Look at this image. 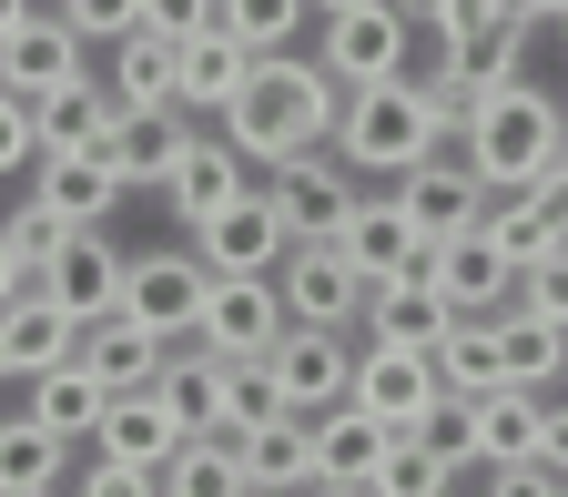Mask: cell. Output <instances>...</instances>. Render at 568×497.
Segmentation results:
<instances>
[{"instance_id": "1", "label": "cell", "mask_w": 568, "mask_h": 497, "mask_svg": "<svg viewBox=\"0 0 568 497\" xmlns=\"http://www.w3.org/2000/svg\"><path fill=\"white\" fill-rule=\"evenodd\" d=\"M335 112H345V82L315 51H254L244 92L213 112V132H224L234 153H254V163H284V153H305V142H335Z\"/></svg>"}, {"instance_id": "2", "label": "cell", "mask_w": 568, "mask_h": 497, "mask_svg": "<svg viewBox=\"0 0 568 497\" xmlns=\"http://www.w3.org/2000/svg\"><path fill=\"white\" fill-rule=\"evenodd\" d=\"M558 153H568V102H548L538 82H508L467 112V163L487 193H528Z\"/></svg>"}, {"instance_id": "3", "label": "cell", "mask_w": 568, "mask_h": 497, "mask_svg": "<svg viewBox=\"0 0 568 497\" xmlns=\"http://www.w3.org/2000/svg\"><path fill=\"white\" fill-rule=\"evenodd\" d=\"M335 153L396 183L406 163L437 153V112H426V92L406 82V71H396V82H355V92H345V112H335Z\"/></svg>"}, {"instance_id": "4", "label": "cell", "mask_w": 568, "mask_h": 497, "mask_svg": "<svg viewBox=\"0 0 568 497\" xmlns=\"http://www.w3.org/2000/svg\"><path fill=\"white\" fill-rule=\"evenodd\" d=\"M264 193H274V213H284L295 244H335L345 213H355V163L335 153V142H305V153L264 163Z\"/></svg>"}, {"instance_id": "5", "label": "cell", "mask_w": 568, "mask_h": 497, "mask_svg": "<svg viewBox=\"0 0 568 497\" xmlns=\"http://www.w3.org/2000/svg\"><path fill=\"white\" fill-rule=\"evenodd\" d=\"M203 295H213V264H203L193 244L132 254V274H122V315H132V325H153L163 345H183V335L203 325Z\"/></svg>"}, {"instance_id": "6", "label": "cell", "mask_w": 568, "mask_h": 497, "mask_svg": "<svg viewBox=\"0 0 568 497\" xmlns=\"http://www.w3.org/2000/svg\"><path fill=\"white\" fill-rule=\"evenodd\" d=\"M355 406H376L396 437H406V426H426V416L447 406L437 345H386V335H366V345H355Z\"/></svg>"}, {"instance_id": "7", "label": "cell", "mask_w": 568, "mask_h": 497, "mask_svg": "<svg viewBox=\"0 0 568 497\" xmlns=\"http://www.w3.org/2000/svg\"><path fill=\"white\" fill-rule=\"evenodd\" d=\"M122 274H132V254L102 234V224H71L61 244H51V264L31 274L41 295L61 305V315H82V325H102V315H122Z\"/></svg>"}, {"instance_id": "8", "label": "cell", "mask_w": 568, "mask_h": 497, "mask_svg": "<svg viewBox=\"0 0 568 497\" xmlns=\"http://www.w3.org/2000/svg\"><path fill=\"white\" fill-rule=\"evenodd\" d=\"M264 366H274L284 406H295V416H315V406L355 396V335H345V325H284Z\"/></svg>"}, {"instance_id": "9", "label": "cell", "mask_w": 568, "mask_h": 497, "mask_svg": "<svg viewBox=\"0 0 568 497\" xmlns=\"http://www.w3.org/2000/svg\"><path fill=\"white\" fill-rule=\"evenodd\" d=\"M274 284H284V315L295 325H366V274L345 264V244H295L274 264Z\"/></svg>"}, {"instance_id": "10", "label": "cell", "mask_w": 568, "mask_h": 497, "mask_svg": "<svg viewBox=\"0 0 568 497\" xmlns=\"http://www.w3.org/2000/svg\"><path fill=\"white\" fill-rule=\"evenodd\" d=\"M396 203L416 213V234H426V244L467 234L477 213H487V183H477V163H467V142H457V153L437 142V153H426V163H406V173H396Z\"/></svg>"}, {"instance_id": "11", "label": "cell", "mask_w": 568, "mask_h": 497, "mask_svg": "<svg viewBox=\"0 0 568 497\" xmlns=\"http://www.w3.org/2000/svg\"><path fill=\"white\" fill-rule=\"evenodd\" d=\"M315 61L335 71L345 92H355V82H396V71H406V11H396V0H366V11H325Z\"/></svg>"}, {"instance_id": "12", "label": "cell", "mask_w": 568, "mask_h": 497, "mask_svg": "<svg viewBox=\"0 0 568 497\" xmlns=\"http://www.w3.org/2000/svg\"><path fill=\"white\" fill-rule=\"evenodd\" d=\"M284 325H295V315H284V284H274V274H213L193 335H203L213 355H274Z\"/></svg>"}, {"instance_id": "13", "label": "cell", "mask_w": 568, "mask_h": 497, "mask_svg": "<svg viewBox=\"0 0 568 497\" xmlns=\"http://www.w3.org/2000/svg\"><path fill=\"white\" fill-rule=\"evenodd\" d=\"M426 274H437V295L457 305V315H497L518 295V254L497 244L487 224H467V234H447V244H426Z\"/></svg>"}, {"instance_id": "14", "label": "cell", "mask_w": 568, "mask_h": 497, "mask_svg": "<svg viewBox=\"0 0 568 497\" xmlns=\"http://www.w3.org/2000/svg\"><path fill=\"white\" fill-rule=\"evenodd\" d=\"M193 254L213 264V274H274L284 254H295V234H284V213H274V193L254 183V193H234L213 224L193 234Z\"/></svg>"}, {"instance_id": "15", "label": "cell", "mask_w": 568, "mask_h": 497, "mask_svg": "<svg viewBox=\"0 0 568 497\" xmlns=\"http://www.w3.org/2000/svg\"><path fill=\"white\" fill-rule=\"evenodd\" d=\"M305 426H315V487H376V467H386V447H396V426H386L376 406L335 396V406H315Z\"/></svg>"}, {"instance_id": "16", "label": "cell", "mask_w": 568, "mask_h": 497, "mask_svg": "<svg viewBox=\"0 0 568 497\" xmlns=\"http://www.w3.org/2000/svg\"><path fill=\"white\" fill-rule=\"evenodd\" d=\"M82 31H71L61 11H51V0H41V11L11 31V41H0V92H21V102H41V92H61V82H82Z\"/></svg>"}, {"instance_id": "17", "label": "cell", "mask_w": 568, "mask_h": 497, "mask_svg": "<svg viewBox=\"0 0 568 497\" xmlns=\"http://www.w3.org/2000/svg\"><path fill=\"white\" fill-rule=\"evenodd\" d=\"M61 355H82V315H61L41 284H21V295L0 305V376H21V386H31V376L61 366Z\"/></svg>"}, {"instance_id": "18", "label": "cell", "mask_w": 568, "mask_h": 497, "mask_svg": "<svg viewBox=\"0 0 568 497\" xmlns=\"http://www.w3.org/2000/svg\"><path fill=\"white\" fill-rule=\"evenodd\" d=\"M163 193H173V224H183V234H203L234 193H254V153H234L224 132H193V153L173 163V183H163Z\"/></svg>"}, {"instance_id": "19", "label": "cell", "mask_w": 568, "mask_h": 497, "mask_svg": "<svg viewBox=\"0 0 568 497\" xmlns=\"http://www.w3.org/2000/svg\"><path fill=\"white\" fill-rule=\"evenodd\" d=\"M234 457H244V487H274V497H305L315 487V426L295 406H274L254 426H234Z\"/></svg>"}, {"instance_id": "20", "label": "cell", "mask_w": 568, "mask_h": 497, "mask_svg": "<svg viewBox=\"0 0 568 497\" xmlns=\"http://www.w3.org/2000/svg\"><path fill=\"white\" fill-rule=\"evenodd\" d=\"M345 264L366 274V284H386V274H406V264H426V234H416V213L396 203V193H355V213H345Z\"/></svg>"}, {"instance_id": "21", "label": "cell", "mask_w": 568, "mask_h": 497, "mask_svg": "<svg viewBox=\"0 0 568 497\" xmlns=\"http://www.w3.org/2000/svg\"><path fill=\"white\" fill-rule=\"evenodd\" d=\"M102 153H112V173H122V183H173V163L193 153V112H183V102H153V112H122Z\"/></svg>"}, {"instance_id": "22", "label": "cell", "mask_w": 568, "mask_h": 497, "mask_svg": "<svg viewBox=\"0 0 568 497\" xmlns=\"http://www.w3.org/2000/svg\"><path fill=\"white\" fill-rule=\"evenodd\" d=\"M538 386H518V376H497L487 396H467V447H477V467H518V457H538Z\"/></svg>"}, {"instance_id": "23", "label": "cell", "mask_w": 568, "mask_h": 497, "mask_svg": "<svg viewBox=\"0 0 568 497\" xmlns=\"http://www.w3.org/2000/svg\"><path fill=\"white\" fill-rule=\"evenodd\" d=\"M447 325H457V305L437 295V274H426V264L366 284V335H386V345H437Z\"/></svg>"}, {"instance_id": "24", "label": "cell", "mask_w": 568, "mask_h": 497, "mask_svg": "<svg viewBox=\"0 0 568 497\" xmlns=\"http://www.w3.org/2000/svg\"><path fill=\"white\" fill-rule=\"evenodd\" d=\"M31 193L61 213V224H112V203H122L132 183L112 173V153H41V163H31Z\"/></svg>"}, {"instance_id": "25", "label": "cell", "mask_w": 568, "mask_h": 497, "mask_svg": "<svg viewBox=\"0 0 568 497\" xmlns=\"http://www.w3.org/2000/svg\"><path fill=\"white\" fill-rule=\"evenodd\" d=\"M244 71H254V51H244L224 21H213V31H193V41L173 51V102L203 122V112H224V102L244 92Z\"/></svg>"}, {"instance_id": "26", "label": "cell", "mask_w": 568, "mask_h": 497, "mask_svg": "<svg viewBox=\"0 0 568 497\" xmlns=\"http://www.w3.org/2000/svg\"><path fill=\"white\" fill-rule=\"evenodd\" d=\"M183 437H193V426L163 406V386H132V396L102 406V437H92V447H102V457H132V467H163Z\"/></svg>"}, {"instance_id": "27", "label": "cell", "mask_w": 568, "mask_h": 497, "mask_svg": "<svg viewBox=\"0 0 568 497\" xmlns=\"http://www.w3.org/2000/svg\"><path fill=\"white\" fill-rule=\"evenodd\" d=\"M447 82L467 92V102H487V92H508V82H528V21L508 11V21H487V31H467V41H447Z\"/></svg>"}, {"instance_id": "28", "label": "cell", "mask_w": 568, "mask_h": 497, "mask_svg": "<svg viewBox=\"0 0 568 497\" xmlns=\"http://www.w3.org/2000/svg\"><path fill=\"white\" fill-rule=\"evenodd\" d=\"M31 122H41V153H102L112 122H122V102H112V82H92V71H82V82L41 92Z\"/></svg>"}, {"instance_id": "29", "label": "cell", "mask_w": 568, "mask_h": 497, "mask_svg": "<svg viewBox=\"0 0 568 497\" xmlns=\"http://www.w3.org/2000/svg\"><path fill=\"white\" fill-rule=\"evenodd\" d=\"M102 406H112V386L82 366V355H61L51 376H31V416L51 426V437H71V447H92V437H102Z\"/></svg>"}, {"instance_id": "30", "label": "cell", "mask_w": 568, "mask_h": 497, "mask_svg": "<svg viewBox=\"0 0 568 497\" xmlns=\"http://www.w3.org/2000/svg\"><path fill=\"white\" fill-rule=\"evenodd\" d=\"M163 355H173V345H163L153 325H132V315H102V325H82V366H92L112 396L153 386V376H163Z\"/></svg>"}, {"instance_id": "31", "label": "cell", "mask_w": 568, "mask_h": 497, "mask_svg": "<svg viewBox=\"0 0 568 497\" xmlns=\"http://www.w3.org/2000/svg\"><path fill=\"white\" fill-rule=\"evenodd\" d=\"M497 355H508V376H518V386L548 396V386L568 376V325H548V315H528V305L508 295V305H497Z\"/></svg>"}, {"instance_id": "32", "label": "cell", "mask_w": 568, "mask_h": 497, "mask_svg": "<svg viewBox=\"0 0 568 497\" xmlns=\"http://www.w3.org/2000/svg\"><path fill=\"white\" fill-rule=\"evenodd\" d=\"M163 497H244V457L224 426H193V437L163 457Z\"/></svg>"}, {"instance_id": "33", "label": "cell", "mask_w": 568, "mask_h": 497, "mask_svg": "<svg viewBox=\"0 0 568 497\" xmlns=\"http://www.w3.org/2000/svg\"><path fill=\"white\" fill-rule=\"evenodd\" d=\"M0 487H71V437H51L31 406L0 416Z\"/></svg>"}, {"instance_id": "34", "label": "cell", "mask_w": 568, "mask_h": 497, "mask_svg": "<svg viewBox=\"0 0 568 497\" xmlns=\"http://www.w3.org/2000/svg\"><path fill=\"white\" fill-rule=\"evenodd\" d=\"M173 51H183V41L122 31V41H112V71H102V82H112V102H122V112H153V102H173Z\"/></svg>"}, {"instance_id": "35", "label": "cell", "mask_w": 568, "mask_h": 497, "mask_svg": "<svg viewBox=\"0 0 568 497\" xmlns=\"http://www.w3.org/2000/svg\"><path fill=\"white\" fill-rule=\"evenodd\" d=\"M153 386H163V406H173L183 426H213V406H224V355H213L203 335H183V345L163 355Z\"/></svg>"}, {"instance_id": "36", "label": "cell", "mask_w": 568, "mask_h": 497, "mask_svg": "<svg viewBox=\"0 0 568 497\" xmlns=\"http://www.w3.org/2000/svg\"><path fill=\"white\" fill-rule=\"evenodd\" d=\"M437 376H447V396H487L497 376H508V355H497V315H457L437 335Z\"/></svg>"}, {"instance_id": "37", "label": "cell", "mask_w": 568, "mask_h": 497, "mask_svg": "<svg viewBox=\"0 0 568 497\" xmlns=\"http://www.w3.org/2000/svg\"><path fill=\"white\" fill-rule=\"evenodd\" d=\"M477 224L508 244L518 264H538V254H558V244H568V234H558V213H548L538 193H487V213H477Z\"/></svg>"}, {"instance_id": "38", "label": "cell", "mask_w": 568, "mask_h": 497, "mask_svg": "<svg viewBox=\"0 0 568 497\" xmlns=\"http://www.w3.org/2000/svg\"><path fill=\"white\" fill-rule=\"evenodd\" d=\"M305 11H315V0H213V21H224L244 51H295Z\"/></svg>"}, {"instance_id": "39", "label": "cell", "mask_w": 568, "mask_h": 497, "mask_svg": "<svg viewBox=\"0 0 568 497\" xmlns=\"http://www.w3.org/2000/svg\"><path fill=\"white\" fill-rule=\"evenodd\" d=\"M376 497H457V467L406 426V437L386 447V467H376Z\"/></svg>"}, {"instance_id": "40", "label": "cell", "mask_w": 568, "mask_h": 497, "mask_svg": "<svg viewBox=\"0 0 568 497\" xmlns=\"http://www.w3.org/2000/svg\"><path fill=\"white\" fill-rule=\"evenodd\" d=\"M274 406H284V386H274L264 355H224V406H213V426L234 437V426H254V416H274Z\"/></svg>"}, {"instance_id": "41", "label": "cell", "mask_w": 568, "mask_h": 497, "mask_svg": "<svg viewBox=\"0 0 568 497\" xmlns=\"http://www.w3.org/2000/svg\"><path fill=\"white\" fill-rule=\"evenodd\" d=\"M71 497H163V467H132V457H102L92 447V467L71 477Z\"/></svg>"}, {"instance_id": "42", "label": "cell", "mask_w": 568, "mask_h": 497, "mask_svg": "<svg viewBox=\"0 0 568 497\" xmlns=\"http://www.w3.org/2000/svg\"><path fill=\"white\" fill-rule=\"evenodd\" d=\"M0 224H11V254H21L31 274H41V264H51V244L71 234V224H61V213H51L41 193H31V203H11V213H0Z\"/></svg>"}, {"instance_id": "43", "label": "cell", "mask_w": 568, "mask_h": 497, "mask_svg": "<svg viewBox=\"0 0 568 497\" xmlns=\"http://www.w3.org/2000/svg\"><path fill=\"white\" fill-rule=\"evenodd\" d=\"M518 305H528V315H548V325H568V244H558V254H538V264H518Z\"/></svg>"}, {"instance_id": "44", "label": "cell", "mask_w": 568, "mask_h": 497, "mask_svg": "<svg viewBox=\"0 0 568 497\" xmlns=\"http://www.w3.org/2000/svg\"><path fill=\"white\" fill-rule=\"evenodd\" d=\"M132 31H153V41H193V31H213V0H132Z\"/></svg>"}, {"instance_id": "45", "label": "cell", "mask_w": 568, "mask_h": 497, "mask_svg": "<svg viewBox=\"0 0 568 497\" xmlns=\"http://www.w3.org/2000/svg\"><path fill=\"white\" fill-rule=\"evenodd\" d=\"M31 163H41V122L21 92H0V173H31Z\"/></svg>"}, {"instance_id": "46", "label": "cell", "mask_w": 568, "mask_h": 497, "mask_svg": "<svg viewBox=\"0 0 568 497\" xmlns=\"http://www.w3.org/2000/svg\"><path fill=\"white\" fill-rule=\"evenodd\" d=\"M477 497H568V477L558 467H538V457H518V467H487V487Z\"/></svg>"}, {"instance_id": "47", "label": "cell", "mask_w": 568, "mask_h": 497, "mask_svg": "<svg viewBox=\"0 0 568 497\" xmlns=\"http://www.w3.org/2000/svg\"><path fill=\"white\" fill-rule=\"evenodd\" d=\"M51 11L82 31V41H122L132 31V0H51Z\"/></svg>"}, {"instance_id": "48", "label": "cell", "mask_w": 568, "mask_h": 497, "mask_svg": "<svg viewBox=\"0 0 568 497\" xmlns=\"http://www.w3.org/2000/svg\"><path fill=\"white\" fill-rule=\"evenodd\" d=\"M416 437H426V447H437L447 467H477V447H467V396H447L437 416H426V426H416Z\"/></svg>"}, {"instance_id": "49", "label": "cell", "mask_w": 568, "mask_h": 497, "mask_svg": "<svg viewBox=\"0 0 568 497\" xmlns=\"http://www.w3.org/2000/svg\"><path fill=\"white\" fill-rule=\"evenodd\" d=\"M538 467L568 477V406H538Z\"/></svg>"}, {"instance_id": "50", "label": "cell", "mask_w": 568, "mask_h": 497, "mask_svg": "<svg viewBox=\"0 0 568 497\" xmlns=\"http://www.w3.org/2000/svg\"><path fill=\"white\" fill-rule=\"evenodd\" d=\"M21 284H31V264L11 254V224H0V305H11V295H21Z\"/></svg>"}, {"instance_id": "51", "label": "cell", "mask_w": 568, "mask_h": 497, "mask_svg": "<svg viewBox=\"0 0 568 497\" xmlns=\"http://www.w3.org/2000/svg\"><path fill=\"white\" fill-rule=\"evenodd\" d=\"M508 11H518V21L538 31V21H568V0H508Z\"/></svg>"}, {"instance_id": "52", "label": "cell", "mask_w": 568, "mask_h": 497, "mask_svg": "<svg viewBox=\"0 0 568 497\" xmlns=\"http://www.w3.org/2000/svg\"><path fill=\"white\" fill-rule=\"evenodd\" d=\"M31 11H41V0H0V41H11V31H21Z\"/></svg>"}, {"instance_id": "53", "label": "cell", "mask_w": 568, "mask_h": 497, "mask_svg": "<svg viewBox=\"0 0 568 497\" xmlns=\"http://www.w3.org/2000/svg\"><path fill=\"white\" fill-rule=\"evenodd\" d=\"M0 497H71V487H0Z\"/></svg>"}, {"instance_id": "54", "label": "cell", "mask_w": 568, "mask_h": 497, "mask_svg": "<svg viewBox=\"0 0 568 497\" xmlns=\"http://www.w3.org/2000/svg\"><path fill=\"white\" fill-rule=\"evenodd\" d=\"M305 497H376V487H305Z\"/></svg>"}, {"instance_id": "55", "label": "cell", "mask_w": 568, "mask_h": 497, "mask_svg": "<svg viewBox=\"0 0 568 497\" xmlns=\"http://www.w3.org/2000/svg\"><path fill=\"white\" fill-rule=\"evenodd\" d=\"M325 11H366V0H315V21H325Z\"/></svg>"}, {"instance_id": "56", "label": "cell", "mask_w": 568, "mask_h": 497, "mask_svg": "<svg viewBox=\"0 0 568 497\" xmlns=\"http://www.w3.org/2000/svg\"><path fill=\"white\" fill-rule=\"evenodd\" d=\"M244 497H274V487H244Z\"/></svg>"}]
</instances>
